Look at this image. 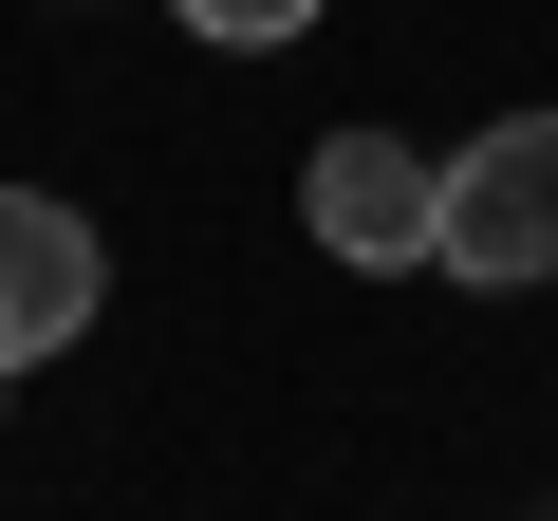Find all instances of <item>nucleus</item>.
Listing matches in <instances>:
<instances>
[{"instance_id": "f257e3e1", "label": "nucleus", "mask_w": 558, "mask_h": 521, "mask_svg": "<svg viewBox=\"0 0 558 521\" xmlns=\"http://www.w3.org/2000/svg\"><path fill=\"white\" fill-rule=\"evenodd\" d=\"M447 280H484V299H521V280H558V112H502L484 149H447Z\"/></svg>"}, {"instance_id": "f03ea898", "label": "nucleus", "mask_w": 558, "mask_h": 521, "mask_svg": "<svg viewBox=\"0 0 558 521\" xmlns=\"http://www.w3.org/2000/svg\"><path fill=\"white\" fill-rule=\"evenodd\" d=\"M299 223H317L336 260H428V242H447V168L391 149V131H336V149L299 168Z\"/></svg>"}, {"instance_id": "7ed1b4c3", "label": "nucleus", "mask_w": 558, "mask_h": 521, "mask_svg": "<svg viewBox=\"0 0 558 521\" xmlns=\"http://www.w3.org/2000/svg\"><path fill=\"white\" fill-rule=\"evenodd\" d=\"M94 299H112L94 223H75V205H38V186H0V373H20V354H57Z\"/></svg>"}, {"instance_id": "20e7f679", "label": "nucleus", "mask_w": 558, "mask_h": 521, "mask_svg": "<svg viewBox=\"0 0 558 521\" xmlns=\"http://www.w3.org/2000/svg\"><path fill=\"white\" fill-rule=\"evenodd\" d=\"M186 38H223V57H279V38H317V0H186Z\"/></svg>"}]
</instances>
